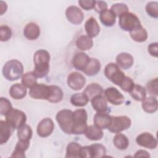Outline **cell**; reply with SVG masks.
Instances as JSON below:
<instances>
[{
    "label": "cell",
    "instance_id": "obj_13",
    "mask_svg": "<svg viewBox=\"0 0 158 158\" xmlns=\"http://www.w3.org/2000/svg\"><path fill=\"white\" fill-rule=\"evenodd\" d=\"M65 16L70 23L75 25L81 23L84 19L83 12L79 7L75 6H70L67 8Z\"/></svg>",
    "mask_w": 158,
    "mask_h": 158
},
{
    "label": "cell",
    "instance_id": "obj_43",
    "mask_svg": "<svg viewBox=\"0 0 158 158\" xmlns=\"http://www.w3.org/2000/svg\"><path fill=\"white\" fill-rule=\"evenodd\" d=\"M12 36L11 29L7 25H1L0 27V40L1 41H7Z\"/></svg>",
    "mask_w": 158,
    "mask_h": 158
},
{
    "label": "cell",
    "instance_id": "obj_31",
    "mask_svg": "<svg viewBox=\"0 0 158 158\" xmlns=\"http://www.w3.org/2000/svg\"><path fill=\"white\" fill-rule=\"evenodd\" d=\"M129 93L132 98L138 101H143L146 96V89L139 85L135 84Z\"/></svg>",
    "mask_w": 158,
    "mask_h": 158
},
{
    "label": "cell",
    "instance_id": "obj_29",
    "mask_svg": "<svg viewBox=\"0 0 158 158\" xmlns=\"http://www.w3.org/2000/svg\"><path fill=\"white\" fill-rule=\"evenodd\" d=\"M99 19L101 23L106 27H112L116 22V17L110 10L107 9L100 13Z\"/></svg>",
    "mask_w": 158,
    "mask_h": 158
},
{
    "label": "cell",
    "instance_id": "obj_30",
    "mask_svg": "<svg viewBox=\"0 0 158 158\" xmlns=\"http://www.w3.org/2000/svg\"><path fill=\"white\" fill-rule=\"evenodd\" d=\"M93 40L88 35H81L76 41V46L81 51L89 50L93 47Z\"/></svg>",
    "mask_w": 158,
    "mask_h": 158
},
{
    "label": "cell",
    "instance_id": "obj_9",
    "mask_svg": "<svg viewBox=\"0 0 158 158\" xmlns=\"http://www.w3.org/2000/svg\"><path fill=\"white\" fill-rule=\"evenodd\" d=\"M51 94V86L42 83H36L30 88L29 95L35 99L48 100Z\"/></svg>",
    "mask_w": 158,
    "mask_h": 158
},
{
    "label": "cell",
    "instance_id": "obj_16",
    "mask_svg": "<svg viewBox=\"0 0 158 158\" xmlns=\"http://www.w3.org/2000/svg\"><path fill=\"white\" fill-rule=\"evenodd\" d=\"M15 128L6 120L0 121V143L3 144L7 142Z\"/></svg>",
    "mask_w": 158,
    "mask_h": 158
},
{
    "label": "cell",
    "instance_id": "obj_1",
    "mask_svg": "<svg viewBox=\"0 0 158 158\" xmlns=\"http://www.w3.org/2000/svg\"><path fill=\"white\" fill-rule=\"evenodd\" d=\"M49 61L50 54L46 50L41 49L35 52L33 73L37 78H43L48 75L49 72Z\"/></svg>",
    "mask_w": 158,
    "mask_h": 158
},
{
    "label": "cell",
    "instance_id": "obj_47",
    "mask_svg": "<svg viewBox=\"0 0 158 158\" xmlns=\"http://www.w3.org/2000/svg\"><path fill=\"white\" fill-rule=\"evenodd\" d=\"M148 51L151 56L155 57H157L158 43L157 42L151 43L148 48Z\"/></svg>",
    "mask_w": 158,
    "mask_h": 158
},
{
    "label": "cell",
    "instance_id": "obj_48",
    "mask_svg": "<svg viewBox=\"0 0 158 158\" xmlns=\"http://www.w3.org/2000/svg\"><path fill=\"white\" fill-rule=\"evenodd\" d=\"M135 157H150V155L149 154L148 152H147L145 150H143V149H140V150H138L136 152L135 156H134Z\"/></svg>",
    "mask_w": 158,
    "mask_h": 158
},
{
    "label": "cell",
    "instance_id": "obj_5",
    "mask_svg": "<svg viewBox=\"0 0 158 158\" xmlns=\"http://www.w3.org/2000/svg\"><path fill=\"white\" fill-rule=\"evenodd\" d=\"M118 23L123 30L129 32L141 27V23L138 17L135 14L128 12L119 17Z\"/></svg>",
    "mask_w": 158,
    "mask_h": 158
},
{
    "label": "cell",
    "instance_id": "obj_12",
    "mask_svg": "<svg viewBox=\"0 0 158 158\" xmlns=\"http://www.w3.org/2000/svg\"><path fill=\"white\" fill-rule=\"evenodd\" d=\"M54 129V123L50 118H44L42 119L37 126L36 131L39 136L46 138L51 135Z\"/></svg>",
    "mask_w": 158,
    "mask_h": 158
},
{
    "label": "cell",
    "instance_id": "obj_18",
    "mask_svg": "<svg viewBox=\"0 0 158 158\" xmlns=\"http://www.w3.org/2000/svg\"><path fill=\"white\" fill-rule=\"evenodd\" d=\"M40 35V28L39 26L33 22H30L26 25L23 29L24 36L29 40H36Z\"/></svg>",
    "mask_w": 158,
    "mask_h": 158
},
{
    "label": "cell",
    "instance_id": "obj_2",
    "mask_svg": "<svg viewBox=\"0 0 158 158\" xmlns=\"http://www.w3.org/2000/svg\"><path fill=\"white\" fill-rule=\"evenodd\" d=\"M3 77L9 81H15L22 77L23 66L21 62L17 59L7 61L2 67Z\"/></svg>",
    "mask_w": 158,
    "mask_h": 158
},
{
    "label": "cell",
    "instance_id": "obj_22",
    "mask_svg": "<svg viewBox=\"0 0 158 158\" xmlns=\"http://www.w3.org/2000/svg\"><path fill=\"white\" fill-rule=\"evenodd\" d=\"M103 89L101 86L98 83H91L88 85L84 89L83 93L86 96L88 100H91L93 98L102 95Z\"/></svg>",
    "mask_w": 158,
    "mask_h": 158
},
{
    "label": "cell",
    "instance_id": "obj_38",
    "mask_svg": "<svg viewBox=\"0 0 158 158\" xmlns=\"http://www.w3.org/2000/svg\"><path fill=\"white\" fill-rule=\"evenodd\" d=\"M37 83V77L33 72H28L23 75L22 77V84L26 88H31Z\"/></svg>",
    "mask_w": 158,
    "mask_h": 158
},
{
    "label": "cell",
    "instance_id": "obj_42",
    "mask_svg": "<svg viewBox=\"0 0 158 158\" xmlns=\"http://www.w3.org/2000/svg\"><path fill=\"white\" fill-rule=\"evenodd\" d=\"M146 91L153 96H157V78L150 80L146 86Z\"/></svg>",
    "mask_w": 158,
    "mask_h": 158
},
{
    "label": "cell",
    "instance_id": "obj_11",
    "mask_svg": "<svg viewBox=\"0 0 158 158\" xmlns=\"http://www.w3.org/2000/svg\"><path fill=\"white\" fill-rule=\"evenodd\" d=\"M136 143L143 148L153 149L157 146L156 138L150 133L144 132L139 134L136 138Z\"/></svg>",
    "mask_w": 158,
    "mask_h": 158
},
{
    "label": "cell",
    "instance_id": "obj_46",
    "mask_svg": "<svg viewBox=\"0 0 158 158\" xmlns=\"http://www.w3.org/2000/svg\"><path fill=\"white\" fill-rule=\"evenodd\" d=\"M94 9L98 13H101L107 9V4L103 1H96Z\"/></svg>",
    "mask_w": 158,
    "mask_h": 158
},
{
    "label": "cell",
    "instance_id": "obj_35",
    "mask_svg": "<svg viewBox=\"0 0 158 158\" xmlns=\"http://www.w3.org/2000/svg\"><path fill=\"white\" fill-rule=\"evenodd\" d=\"M91 158H98L105 157L106 154V147L99 143H95L89 146Z\"/></svg>",
    "mask_w": 158,
    "mask_h": 158
},
{
    "label": "cell",
    "instance_id": "obj_17",
    "mask_svg": "<svg viewBox=\"0 0 158 158\" xmlns=\"http://www.w3.org/2000/svg\"><path fill=\"white\" fill-rule=\"evenodd\" d=\"M133 62V56L127 52H121L116 57L117 65L123 70H127L131 67Z\"/></svg>",
    "mask_w": 158,
    "mask_h": 158
},
{
    "label": "cell",
    "instance_id": "obj_26",
    "mask_svg": "<svg viewBox=\"0 0 158 158\" xmlns=\"http://www.w3.org/2000/svg\"><path fill=\"white\" fill-rule=\"evenodd\" d=\"M101 67V63L97 59L90 58L89 62L82 72L86 75L91 77L96 75L98 73H99Z\"/></svg>",
    "mask_w": 158,
    "mask_h": 158
},
{
    "label": "cell",
    "instance_id": "obj_6",
    "mask_svg": "<svg viewBox=\"0 0 158 158\" xmlns=\"http://www.w3.org/2000/svg\"><path fill=\"white\" fill-rule=\"evenodd\" d=\"M131 124V121L127 116H111L110 124L107 129L110 132L118 133L129 128Z\"/></svg>",
    "mask_w": 158,
    "mask_h": 158
},
{
    "label": "cell",
    "instance_id": "obj_39",
    "mask_svg": "<svg viewBox=\"0 0 158 158\" xmlns=\"http://www.w3.org/2000/svg\"><path fill=\"white\" fill-rule=\"evenodd\" d=\"M115 17H120L121 15L128 12V7L124 3H116L113 4L110 9Z\"/></svg>",
    "mask_w": 158,
    "mask_h": 158
},
{
    "label": "cell",
    "instance_id": "obj_27",
    "mask_svg": "<svg viewBox=\"0 0 158 158\" xmlns=\"http://www.w3.org/2000/svg\"><path fill=\"white\" fill-rule=\"evenodd\" d=\"M30 146V141L19 139L17 143L14 151H13L11 157H25V152L28 149Z\"/></svg>",
    "mask_w": 158,
    "mask_h": 158
},
{
    "label": "cell",
    "instance_id": "obj_20",
    "mask_svg": "<svg viewBox=\"0 0 158 158\" xmlns=\"http://www.w3.org/2000/svg\"><path fill=\"white\" fill-rule=\"evenodd\" d=\"M85 28L88 36L90 38L96 37L100 32V27L94 17H90L86 20Z\"/></svg>",
    "mask_w": 158,
    "mask_h": 158
},
{
    "label": "cell",
    "instance_id": "obj_25",
    "mask_svg": "<svg viewBox=\"0 0 158 158\" xmlns=\"http://www.w3.org/2000/svg\"><path fill=\"white\" fill-rule=\"evenodd\" d=\"M91 105L93 108L97 112H106L108 109L107 100L104 96L102 95L97 96L91 100Z\"/></svg>",
    "mask_w": 158,
    "mask_h": 158
},
{
    "label": "cell",
    "instance_id": "obj_23",
    "mask_svg": "<svg viewBox=\"0 0 158 158\" xmlns=\"http://www.w3.org/2000/svg\"><path fill=\"white\" fill-rule=\"evenodd\" d=\"M141 106L143 110L149 114L154 113L157 111L158 107L157 99L153 96L146 98L142 101Z\"/></svg>",
    "mask_w": 158,
    "mask_h": 158
},
{
    "label": "cell",
    "instance_id": "obj_37",
    "mask_svg": "<svg viewBox=\"0 0 158 158\" xmlns=\"http://www.w3.org/2000/svg\"><path fill=\"white\" fill-rule=\"evenodd\" d=\"M32 135V130L28 125L25 124L17 129V136L19 139L30 141Z\"/></svg>",
    "mask_w": 158,
    "mask_h": 158
},
{
    "label": "cell",
    "instance_id": "obj_34",
    "mask_svg": "<svg viewBox=\"0 0 158 158\" xmlns=\"http://www.w3.org/2000/svg\"><path fill=\"white\" fill-rule=\"evenodd\" d=\"M130 35L133 40L139 43L144 42L148 38V32L142 26L132 31H130Z\"/></svg>",
    "mask_w": 158,
    "mask_h": 158
},
{
    "label": "cell",
    "instance_id": "obj_7",
    "mask_svg": "<svg viewBox=\"0 0 158 158\" xmlns=\"http://www.w3.org/2000/svg\"><path fill=\"white\" fill-rule=\"evenodd\" d=\"M104 75L106 78L114 84L119 86L125 78V73L120 69L117 64L110 62L106 65L104 69Z\"/></svg>",
    "mask_w": 158,
    "mask_h": 158
},
{
    "label": "cell",
    "instance_id": "obj_3",
    "mask_svg": "<svg viewBox=\"0 0 158 158\" xmlns=\"http://www.w3.org/2000/svg\"><path fill=\"white\" fill-rule=\"evenodd\" d=\"M73 125L72 128V134L81 135L84 134L88 125L86 111L84 109H78L73 112Z\"/></svg>",
    "mask_w": 158,
    "mask_h": 158
},
{
    "label": "cell",
    "instance_id": "obj_36",
    "mask_svg": "<svg viewBox=\"0 0 158 158\" xmlns=\"http://www.w3.org/2000/svg\"><path fill=\"white\" fill-rule=\"evenodd\" d=\"M88 99L83 93H75L70 98L71 104L76 107H83L88 102Z\"/></svg>",
    "mask_w": 158,
    "mask_h": 158
},
{
    "label": "cell",
    "instance_id": "obj_8",
    "mask_svg": "<svg viewBox=\"0 0 158 158\" xmlns=\"http://www.w3.org/2000/svg\"><path fill=\"white\" fill-rule=\"evenodd\" d=\"M5 116L6 120L15 129H18L25 125L27 121L25 114L17 109H12Z\"/></svg>",
    "mask_w": 158,
    "mask_h": 158
},
{
    "label": "cell",
    "instance_id": "obj_14",
    "mask_svg": "<svg viewBox=\"0 0 158 158\" xmlns=\"http://www.w3.org/2000/svg\"><path fill=\"white\" fill-rule=\"evenodd\" d=\"M104 97L107 101L114 105H120L125 100L123 94L115 87H109L106 89L104 92Z\"/></svg>",
    "mask_w": 158,
    "mask_h": 158
},
{
    "label": "cell",
    "instance_id": "obj_10",
    "mask_svg": "<svg viewBox=\"0 0 158 158\" xmlns=\"http://www.w3.org/2000/svg\"><path fill=\"white\" fill-rule=\"evenodd\" d=\"M67 81L70 88L74 91H78L84 87L86 79L81 73L78 72H73L68 75Z\"/></svg>",
    "mask_w": 158,
    "mask_h": 158
},
{
    "label": "cell",
    "instance_id": "obj_40",
    "mask_svg": "<svg viewBox=\"0 0 158 158\" xmlns=\"http://www.w3.org/2000/svg\"><path fill=\"white\" fill-rule=\"evenodd\" d=\"M146 11L150 17L157 19L158 17V2L156 1L149 2L146 6Z\"/></svg>",
    "mask_w": 158,
    "mask_h": 158
},
{
    "label": "cell",
    "instance_id": "obj_45",
    "mask_svg": "<svg viewBox=\"0 0 158 158\" xmlns=\"http://www.w3.org/2000/svg\"><path fill=\"white\" fill-rule=\"evenodd\" d=\"M96 1L93 0H80L78 1V4L81 8L85 10H88L92 9L94 7Z\"/></svg>",
    "mask_w": 158,
    "mask_h": 158
},
{
    "label": "cell",
    "instance_id": "obj_28",
    "mask_svg": "<svg viewBox=\"0 0 158 158\" xmlns=\"http://www.w3.org/2000/svg\"><path fill=\"white\" fill-rule=\"evenodd\" d=\"M82 146L77 143L71 142L68 144L66 149V157L78 158L81 157Z\"/></svg>",
    "mask_w": 158,
    "mask_h": 158
},
{
    "label": "cell",
    "instance_id": "obj_44",
    "mask_svg": "<svg viewBox=\"0 0 158 158\" xmlns=\"http://www.w3.org/2000/svg\"><path fill=\"white\" fill-rule=\"evenodd\" d=\"M135 83L132 79L130 77L125 76V78L123 80L119 86L123 91L125 92H130V91L133 87Z\"/></svg>",
    "mask_w": 158,
    "mask_h": 158
},
{
    "label": "cell",
    "instance_id": "obj_49",
    "mask_svg": "<svg viewBox=\"0 0 158 158\" xmlns=\"http://www.w3.org/2000/svg\"><path fill=\"white\" fill-rule=\"evenodd\" d=\"M1 3V6H0V9H1V15H2L4 12H6L7 10V4L2 1H1L0 2Z\"/></svg>",
    "mask_w": 158,
    "mask_h": 158
},
{
    "label": "cell",
    "instance_id": "obj_24",
    "mask_svg": "<svg viewBox=\"0 0 158 158\" xmlns=\"http://www.w3.org/2000/svg\"><path fill=\"white\" fill-rule=\"evenodd\" d=\"M84 134L88 139L91 141L100 140L104 135L102 129L95 125L88 126Z\"/></svg>",
    "mask_w": 158,
    "mask_h": 158
},
{
    "label": "cell",
    "instance_id": "obj_41",
    "mask_svg": "<svg viewBox=\"0 0 158 158\" xmlns=\"http://www.w3.org/2000/svg\"><path fill=\"white\" fill-rule=\"evenodd\" d=\"M12 109L10 102L7 98L3 97L0 98V112L1 115H6Z\"/></svg>",
    "mask_w": 158,
    "mask_h": 158
},
{
    "label": "cell",
    "instance_id": "obj_32",
    "mask_svg": "<svg viewBox=\"0 0 158 158\" xmlns=\"http://www.w3.org/2000/svg\"><path fill=\"white\" fill-rule=\"evenodd\" d=\"M114 146L120 150H125L129 146V140L128 138L123 134L118 133L113 139Z\"/></svg>",
    "mask_w": 158,
    "mask_h": 158
},
{
    "label": "cell",
    "instance_id": "obj_33",
    "mask_svg": "<svg viewBox=\"0 0 158 158\" xmlns=\"http://www.w3.org/2000/svg\"><path fill=\"white\" fill-rule=\"evenodd\" d=\"M51 86V94L48 101L52 103H57L62 100L64 93L62 89L57 85Z\"/></svg>",
    "mask_w": 158,
    "mask_h": 158
},
{
    "label": "cell",
    "instance_id": "obj_21",
    "mask_svg": "<svg viewBox=\"0 0 158 158\" xmlns=\"http://www.w3.org/2000/svg\"><path fill=\"white\" fill-rule=\"evenodd\" d=\"M27 88L21 83H15L11 86L9 89V95L15 99H21L27 94Z\"/></svg>",
    "mask_w": 158,
    "mask_h": 158
},
{
    "label": "cell",
    "instance_id": "obj_15",
    "mask_svg": "<svg viewBox=\"0 0 158 158\" xmlns=\"http://www.w3.org/2000/svg\"><path fill=\"white\" fill-rule=\"evenodd\" d=\"M89 60L90 57L86 53L83 52H77L73 57L72 65L77 70L83 71L88 65Z\"/></svg>",
    "mask_w": 158,
    "mask_h": 158
},
{
    "label": "cell",
    "instance_id": "obj_4",
    "mask_svg": "<svg viewBox=\"0 0 158 158\" xmlns=\"http://www.w3.org/2000/svg\"><path fill=\"white\" fill-rule=\"evenodd\" d=\"M73 112L69 109H62L57 112L56 120L60 129L66 134H72L73 125Z\"/></svg>",
    "mask_w": 158,
    "mask_h": 158
},
{
    "label": "cell",
    "instance_id": "obj_19",
    "mask_svg": "<svg viewBox=\"0 0 158 158\" xmlns=\"http://www.w3.org/2000/svg\"><path fill=\"white\" fill-rule=\"evenodd\" d=\"M111 116L106 112H97L93 118L94 125L101 129L107 128L110 122Z\"/></svg>",
    "mask_w": 158,
    "mask_h": 158
}]
</instances>
